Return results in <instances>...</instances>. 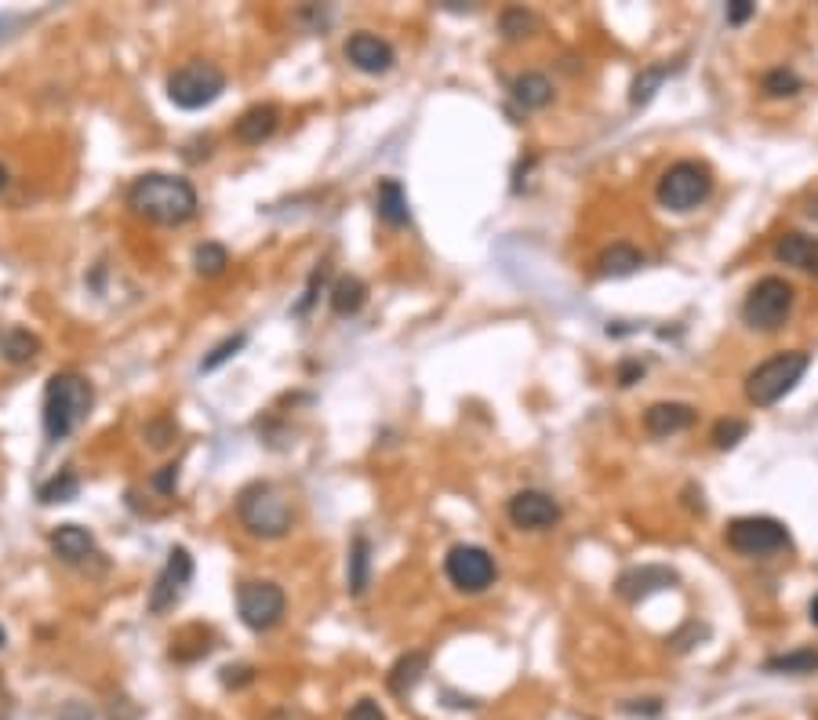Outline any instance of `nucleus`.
I'll return each instance as SVG.
<instances>
[{
    "mask_svg": "<svg viewBox=\"0 0 818 720\" xmlns=\"http://www.w3.org/2000/svg\"><path fill=\"white\" fill-rule=\"evenodd\" d=\"M128 208L135 211L139 219L157 222V226H182V222H190L193 215H197L200 200L190 179L150 171V175H139V179L131 182Z\"/></svg>",
    "mask_w": 818,
    "mask_h": 720,
    "instance_id": "1",
    "label": "nucleus"
},
{
    "mask_svg": "<svg viewBox=\"0 0 818 720\" xmlns=\"http://www.w3.org/2000/svg\"><path fill=\"white\" fill-rule=\"evenodd\" d=\"M91 382L77 371H55L44 390V433L48 440H66L91 411Z\"/></svg>",
    "mask_w": 818,
    "mask_h": 720,
    "instance_id": "2",
    "label": "nucleus"
},
{
    "mask_svg": "<svg viewBox=\"0 0 818 720\" xmlns=\"http://www.w3.org/2000/svg\"><path fill=\"white\" fill-rule=\"evenodd\" d=\"M808 368H811V353L804 350H786V353L768 357L764 364H757V368L746 375L749 404H757V408L779 404L782 397H789V393L797 390V382L804 379Z\"/></svg>",
    "mask_w": 818,
    "mask_h": 720,
    "instance_id": "3",
    "label": "nucleus"
},
{
    "mask_svg": "<svg viewBox=\"0 0 818 720\" xmlns=\"http://www.w3.org/2000/svg\"><path fill=\"white\" fill-rule=\"evenodd\" d=\"M237 517L240 524H244L251 535H259V539H284L291 531V524H295V513H291L288 499H284L273 484H266V480L248 484V488L240 491Z\"/></svg>",
    "mask_w": 818,
    "mask_h": 720,
    "instance_id": "4",
    "label": "nucleus"
},
{
    "mask_svg": "<svg viewBox=\"0 0 818 720\" xmlns=\"http://www.w3.org/2000/svg\"><path fill=\"white\" fill-rule=\"evenodd\" d=\"M713 193V171L702 160H677L662 171L655 197L666 211H695Z\"/></svg>",
    "mask_w": 818,
    "mask_h": 720,
    "instance_id": "5",
    "label": "nucleus"
},
{
    "mask_svg": "<svg viewBox=\"0 0 818 720\" xmlns=\"http://www.w3.org/2000/svg\"><path fill=\"white\" fill-rule=\"evenodd\" d=\"M793 302H797V291L789 280L764 277L749 288L746 302H742V320L753 331H779L793 317Z\"/></svg>",
    "mask_w": 818,
    "mask_h": 720,
    "instance_id": "6",
    "label": "nucleus"
},
{
    "mask_svg": "<svg viewBox=\"0 0 818 720\" xmlns=\"http://www.w3.org/2000/svg\"><path fill=\"white\" fill-rule=\"evenodd\" d=\"M226 91V73L215 62L193 59L168 77V99L179 110H204Z\"/></svg>",
    "mask_w": 818,
    "mask_h": 720,
    "instance_id": "7",
    "label": "nucleus"
},
{
    "mask_svg": "<svg viewBox=\"0 0 818 720\" xmlns=\"http://www.w3.org/2000/svg\"><path fill=\"white\" fill-rule=\"evenodd\" d=\"M728 546L742 557H775L789 550L793 539L786 524L775 517H739L728 524Z\"/></svg>",
    "mask_w": 818,
    "mask_h": 720,
    "instance_id": "8",
    "label": "nucleus"
},
{
    "mask_svg": "<svg viewBox=\"0 0 818 720\" xmlns=\"http://www.w3.org/2000/svg\"><path fill=\"white\" fill-rule=\"evenodd\" d=\"M237 611H240V622H244L248 630L266 633L284 619L288 597H284V590H280L277 582H240Z\"/></svg>",
    "mask_w": 818,
    "mask_h": 720,
    "instance_id": "9",
    "label": "nucleus"
},
{
    "mask_svg": "<svg viewBox=\"0 0 818 720\" xmlns=\"http://www.w3.org/2000/svg\"><path fill=\"white\" fill-rule=\"evenodd\" d=\"M444 571H448V582L462 593H484L495 582L499 568H495V557H491L484 546H451L448 557H444Z\"/></svg>",
    "mask_w": 818,
    "mask_h": 720,
    "instance_id": "10",
    "label": "nucleus"
},
{
    "mask_svg": "<svg viewBox=\"0 0 818 720\" xmlns=\"http://www.w3.org/2000/svg\"><path fill=\"white\" fill-rule=\"evenodd\" d=\"M190 579H193L190 550H186V546H171L168 564H164V571L157 575V582H153V590H150V615H164V611L175 608L182 600V593H186V586H190Z\"/></svg>",
    "mask_w": 818,
    "mask_h": 720,
    "instance_id": "11",
    "label": "nucleus"
},
{
    "mask_svg": "<svg viewBox=\"0 0 818 720\" xmlns=\"http://www.w3.org/2000/svg\"><path fill=\"white\" fill-rule=\"evenodd\" d=\"M346 59H350L353 70L368 73V77H382V73L393 70L397 62V51H393L390 40H382L379 33H368L360 30L346 40Z\"/></svg>",
    "mask_w": 818,
    "mask_h": 720,
    "instance_id": "12",
    "label": "nucleus"
},
{
    "mask_svg": "<svg viewBox=\"0 0 818 720\" xmlns=\"http://www.w3.org/2000/svg\"><path fill=\"white\" fill-rule=\"evenodd\" d=\"M506 513H509V520H513L520 531H546V528H553V524L560 520V506H557V502L549 499L546 491H535V488L517 491V495L509 499Z\"/></svg>",
    "mask_w": 818,
    "mask_h": 720,
    "instance_id": "13",
    "label": "nucleus"
},
{
    "mask_svg": "<svg viewBox=\"0 0 818 720\" xmlns=\"http://www.w3.org/2000/svg\"><path fill=\"white\" fill-rule=\"evenodd\" d=\"M673 582H677V575H673L669 568H662V564H640V568L622 571L615 586H619V597H622V600H629V604H637V600L651 597V593L669 590Z\"/></svg>",
    "mask_w": 818,
    "mask_h": 720,
    "instance_id": "14",
    "label": "nucleus"
},
{
    "mask_svg": "<svg viewBox=\"0 0 818 720\" xmlns=\"http://www.w3.org/2000/svg\"><path fill=\"white\" fill-rule=\"evenodd\" d=\"M695 419H699V411L691 408V404L659 400V404H651V408L644 411V430H648L651 437H673V433L691 430Z\"/></svg>",
    "mask_w": 818,
    "mask_h": 720,
    "instance_id": "15",
    "label": "nucleus"
},
{
    "mask_svg": "<svg viewBox=\"0 0 818 720\" xmlns=\"http://www.w3.org/2000/svg\"><path fill=\"white\" fill-rule=\"evenodd\" d=\"M775 259L782 266H793V270L808 273V277H818V237H808L800 230H789L775 240Z\"/></svg>",
    "mask_w": 818,
    "mask_h": 720,
    "instance_id": "16",
    "label": "nucleus"
},
{
    "mask_svg": "<svg viewBox=\"0 0 818 720\" xmlns=\"http://www.w3.org/2000/svg\"><path fill=\"white\" fill-rule=\"evenodd\" d=\"M277 124H280L277 106H273V102H259V106L240 113L237 124H233V135H237V142H244V146H262V142L277 131Z\"/></svg>",
    "mask_w": 818,
    "mask_h": 720,
    "instance_id": "17",
    "label": "nucleus"
},
{
    "mask_svg": "<svg viewBox=\"0 0 818 720\" xmlns=\"http://www.w3.org/2000/svg\"><path fill=\"white\" fill-rule=\"evenodd\" d=\"M51 550L66 564H84L95 553V535L88 528H80V524H59L51 531Z\"/></svg>",
    "mask_w": 818,
    "mask_h": 720,
    "instance_id": "18",
    "label": "nucleus"
},
{
    "mask_svg": "<svg viewBox=\"0 0 818 720\" xmlns=\"http://www.w3.org/2000/svg\"><path fill=\"white\" fill-rule=\"evenodd\" d=\"M426 670H429L426 651H408V655H400V659L393 662V670L386 673V684H390V691L397 695V699H408L411 691L422 684Z\"/></svg>",
    "mask_w": 818,
    "mask_h": 720,
    "instance_id": "19",
    "label": "nucleus"
},
{
    "mask_svg": "<svg viewBox=\"0 0 818 720\" xmlns=\"http://www.w3.org/2000/svg\"><path fill=\"white\" fill-rule=\"evenodd\" d=\"M375 208H379V219L390 226V230H400L411 222V208H408V193L397 179H382L379 182V197H375Z\"/></svg>",
    "mask_w": 818,
    "mask_h": 720,
    "instance_id": "20",
    "label": "nucleus"
},
{
    "mask_svg": "<svg viewBox=\"0 0 818 720\" xmlns=\"http://www.w3.org/2000/svg\"><path fill=\"white\" fill-rule=\"evenodd\" d=\"M640 266H644V255L633 244H626V240L611 244V248H604L597 255V277H629Z\"/></svg>",
    "mask_w": 818,
    "mask_h": 720,
    "instance_id": "21",
    "label": "nucleus"
},
{
    "mask_svg": "<svg viewBox=\"0 0 818 720\" xmlns=\"http://www.w3.org/2000/svg\"><path fill=\"white\" fill-rule=\"evenodd\" d=\"M509 91H513V102L520 110H542V106L553 102V84H549L546 73H520Z\"/></svg>",
    "mask_w": 818,
    "mask_h": 720,
    "instance_id": "22",
    "label": "nucleus"
},
{
    "mask_svg": "<svg viewBox=\"0 0 818 720\" xmlns=\"http://www.w3.org/2000/svg\"><path fill=\"white\" fill-rule=\"evenodd\" d=\"M331 310L339 313V317H353V313L364 310V302H368V284L360 277H339L335 284H331Z\"/></svg>",
    "mask_w": 818,
    "mask_h": 720,
    "instance_id": "23",
    "label": "nucleus"
},
{
    "mask_svg": "<svg viewBox=\"0 0 818 720\" xmlns=\"http://www.w3.org/2000/svg\"><path fill=\"white\" fill-rule=\"evenodd\" d=\"M346 582H350L353 597H364L371 582V542L357 535L350 546V560H346Z\"/></svg>",
    "mask_w": 818,
    "mask_h": 720,
    "instance_id": "24",
    "label": "nucleus"
},
{
    "mask_svg": "<svg viewBox=\"0 0 818 720\" xmlns=\"http://www.w3.org/2000/svg\"><path fill=\"white\" fill-rule=\"evenodd\" d=\"M815 670H818L815 648L786 651V655H775V659L764 662V673H779V677H808V673H815Z\"/></svg>",
    "mask_w": 818,
    "mask_h": 720,
    "instance_id": "25",
    "label": "nucleus"
},
{
    "mask_svg": "<svg viewBox=\"0 0 818 720\" xmlns=\"http://www.w3.org/2000/svg\"><path fill=\"white\" fill-rule=\"evenodd\" d=\"M40 353V339L26 328H8L0 335V357L11 360V364H30Z\"/></svg>",
    "mask_w": 818,
    "mask_h": 720,
    "instance_id": "26",
    "label": "nucleus"
},
{
    "mask_svg": "<svg viewBox=\"0 0 818 720\" xmlns=\"http://www.w3.org/2000/svg\"><path fill=\"white\" fill-rule=\"evenodd\" d=\"M80 495V477L73 470H59L51 480L40 484V502L44 506H59V502H73Z\"/></svg>",
    "mask_w": 818,
    "mask_h": 720,
    "instance_id": "27",
    "label": "nucleus"
},
{
    "mask_svg": "<svg viewBox=\"0 0 818 720\" xmlns=\"http://www.w3.org/2000/svg\"><path fill=\"white\" fill-rule=\"evenodd\" d=\"M669 66L662 62V66H648V70H640V77L633 80V91H629V102L633 106H648L651 99H655V91L666 84V77H669Z\"/></svg>",
    "mask_w": 818,
    "mask_h": 720,
    "instance_id": "28",
    "label": "nucleus"
},
{
    "mask_svg": "<svg viewBox=\"0 0 818 720\" xmlns=\"http://www.w3.org/2000/svg\"><path fill=\"white\" fill-rule=\"evenodd\" d=\"M226 266H230V251L222 248V244H215V240H204V244L193 251V270H197L200 277H219Z\"/></svg>",
    "mask_w": 818,
    "mask_h": 720,
    "instance_id": "29",
    "label": "nucleus"
},
{
    "mask_svg": "<svg viewBox=\"0 0 818 720\" xmlns=\"http://www.w3.org/2000/svg\"><path fill=\"white\" fill-rule=\"evenodd\" d=\"M760 88H764L768 99H789V95H797V91L804 88V80H800L793 70H786V66H779V70L764 73Z\"/></svg>",
    "mask_w": 818,
    "mask_h": 720,
    "instance_id": "30",
    "label": "nucleus"
},
{
    "mask_svg": "<svg viewBox=\"0 0 818 720\" xmlns=\"http://www.w3.org/2000/svg\"><path fill=\"white\" fill-rule=\"evenodd\" d=\"M499 30H502V37H506V40L531 37V33L539 30V19H535L531 11H524V8H509V11H502Z\"/></svg>",
    "mask_w": 818,
    "mask_h": 720,
    "instance_id": "31",
    "label": "nucleus"
},
{
    "mask_svg": "<svg viewBox=\"0 0 818 720\" xmlns=\"http://www.w3.org/2000/svg\"><path fill=\"white\" fill-rule=\"evenodd\" d=\"M746 433H749V422H742V419H720L717 426H713V448H720V451H731L739 440H746Z\"/></svg>",
    "mask_w": 818,
    "mask_h": 720,
    "instance_id": "32",
    "label": "nucleus"
},
{
    "mask_svg": "<svg viewBox=\"0 0 818 720\" xmlns=\"http://www.w3.org/2000/svg\"><path fill=\"white\" fill-rule=\"evenodd\" d=\"M244 342H248V335H244V331H240V335H230L226 342H219V346H215V350H211L208 357L200 360V371H215V368H222L226 360L237 357V353L244 350Z\"/></svg>",
    "mask_w": 818,
    "mask_h": 720,
    "instance_id": "33",
    "label": "nucleus"
},
{
    "mask_svg": "<svg viewBox=\"0 0 818 720\" xmlns=\"http://www.w3.org/2000/svg\"><path fill=\"white\" fill-rule=\"evenodd\" d=\"M175 437H179V426H175V419H168V415H160V419H153L150 426H146V440H150V448L157 451L171 448Z\"/></svg>",
    "mask_w": 818,
    "mask_h": 720,
    "instance_id": "34",
    "label": "nucleus"
},
{
    "mask_svg": "<svg viewBox=\"0 0 818 720\" xmlns=\"http://www.w3.org/2000/svg\"><path fill=\"white\" fill-rule=\"evenodd\" d=\"M346 720H386V713L379 710V702H375V699H360Z\"/></svg>",
    "mask_w": 818,
    "mask_h": 720,
    "instance_id": "35",
    "label": "nucleus"
},
{
    "mask_svg": "<svg viewBox=\"0 0 818 720\" xmlns=\"http://www.w3.org/2000/svg\"><path fill=\"white\" fill-rule=\"evenodd\" d=\"M175 484H179V466H164V470L153 477V488H157L160 495H171Z\"/></svg>",
    "mask_w": 818,
    "mask_h": 720,
    "instance_id": "36",
    "label": "nucleus"
},
{
    "mask_svg": "<svg viewBox=\"0 0 818 720\" xmlns=\"http://www.w3.org/2000/svg\"><path fill=\"white\" fill-rule=\"evenodd\" d=\"M251 677H255L251 666H226V670H222V684H226V688H240V684H248Z\"/></svg>",
    "mask_w": 818,
    "mask_h": 720,
    "instance_id": "37",
    "label": "nucleus"
},
{
    "mask_svg": "<svg viewBox=\"0 0 818 720\" xmlns=\"http://www.w3.org/2000/svg\"><path fill=\"white\" fill-rule=\"evenodd\" d=\"M753 11H757V4H749V0H731V4H728V22H731V26H742Z\"/></svg>",
    "mask_w": 818,
    "mask_h": 720,
    "instance_id": "38",
    "label": "nucleus"
},
{
    "mask_svg": "<svg viewBox=\"0 0 818 720\" xmlns=\"http://www.w3.org/2000/svg\"><path fill=\"white\" fill-rule=\"evenodd\" d=\"M640 375H644V364H640V360H622L619 364V386H633Z\"/></svg>",
    "mask_w": 818,
    "mask_h": 720,
    "instance_id": "39",
    "label": "nucleus"
},
{
    "mask_svg": "<svg viewBox=\"0 0 818 720\" xmlns=\"http://www.w3.org/2000/svg\"><path fill=\"white\" fill-rule=\"evenodd\" d=\"M8 190V168H4V164H0V193Z\"/></svg>",
    "mask_w": 818,
    "mask_h": 720,
    "instance_id": "40",
    "label": "nucleus"
},
{
    "mask_svg": "<svg viewBox=\"0 0 818 720\" xmlns=\"http://www.w3.org/2000/svg\"><path fill=\"white\" fill-rule=\"evenodd\" d=\"M811 622H815V626H818V597L811 600Z\"/></svg>",
    "mask_w": 818,
    "mask_h": 720,
    "instance_id": "41",
    "label": "nucleus"
},
{
    "mask_svg": "<svg viewBox=\"0 0 818 720\" xmlns=\"http://www.w3.org/2000/svg\"><path fill=\"white\" fill-rule=\"evenodd\" d=\"M811 215H815V219H818V204H815V208H811Z\"/></svg>",
    "mask_w": 818,
    "mask_h": 720,
    "instance_id": "42",
    "label": "nucleus"
},
{
    "mask_svg": "<svg viewBox=\"0 0 818 720\" xmlns=\"http://www.w3.org/2000/svg\"><path fill=\"white\" fill-rule=\"evenodd\" d=\"M0 648H4V630H0Z\"/></svg>",
    "mask_w": 818,
    "mask_h": 720,
    "instance_id": "43",
    "label": "nucleus"
}]
</instances>
